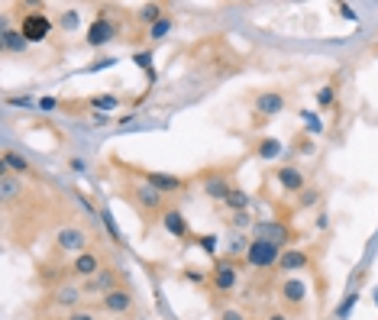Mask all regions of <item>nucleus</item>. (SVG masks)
Here are the masks:
<instances>
[{
  "label": "nucleus",
  "instance_id": "9",
  "mask_svg": "<svg viewBox=\"0 0 378 320\" xmlns=\"http://www.w3.org/2000/svg\"><path fill=\"white\" fill-rule=\"evenodd\" d=\"M139 175H142V181L152 185L159 194H181V191L191 188L188 178H181V175H169V171H139Z\"/></svg>",
  "mask_w": 378,
  "mask_h": 320
},
{
  "label": "nucleus",
  "instance_id": "31",
  "mask_svg": "<svg viewBox=\"0 0 378 320\" xmlns=\"http://www.w3.org/2000/svg\"><path fill=\"white\" fill-rule=\"evenodd\" d=\"M181 278L191 282V285H204V282H210V269H200V265H184Z\"/></svg>",
  "mask_w": 378,
  "mask_h": 320
},
{
  "label": "nucleus",
  "instance_id": "41",
  "mask_svg": "<svg viewBox=\"0 0 378 320\" xmlns=\"http://www.w3.org/2000/svg\"><path fill=\"white\" fill-rule=\"evenodd\" d=\"M101 220H104V226H107V233H110V236H114V239H117V243H120V230H117V224H114V217H110V214H107V210H104V214H101Z\"/></svg>",
  "mask_w": 378,
  "mask_h": 320
},
{
  "label": "nucleus",
  "instance_id": "39",
  "mask_svg": "<svg viewBox=\"0 0 378 320\" xmlns=\"http://www.w3.org/2000/svg\"><path fill=\"white\" fill-rule=\"evenodd\" d=\"M114 65H117V58L104 56V58H97V62H91V65H87V71H104V68H114Z\"/></svg>",
  "mask_w": 378,
  "mask_h": 320
},
{
  "label": "nucleus",
  "instance_id": "11",
  "mask_svg": "<svg viewBox=\"0 0 378 320\" xmlns=\"http://www.w3.org/2000/svg\"><path fill=\"white\" fill-rule=\"evenodd\" d=\"M278 298H282L288 308H294V311H304V308H307V298H311V288H307V282H301V278H284V282L278 285Z\"/></svg>",
  "mask_w": 378,
  "mask_h": 320
},
{
  "label": "nucleus",
  "instance_id": "37",
  "mask_svg": "<svg viewBox=\"0 0 378 320\" xmlns=\"http://www.w3.org/2000/svg\"><path fill=\"white\" fill-rule=\"evenodd\" d=\"M7 104H10V107H33V104H39V101H36L33 94H10Z\"/></svg>",
  "mask_w": 378,
  "mask_h": 320
},
{
  "label": "nucleus",
  "instance_id": "38",
  "mask_svg": "<svg viewBox=\"0 0 378 320\" xmlns=\"http://www.w3.org/2000/svg\"><path fill=\"white\" fill-rule=\"evenodd\" d=\"M132 62H136L142 71H152V49H146V52H136V56H132Z\"/></svg>",
  "mask_w": 378,
  "mask_h": 320
},
{
  "label": "nucleus",
  "instance_id": "22",
  "mask_svg": "<svg viewBox=\"0 0 378 320\" xmlns=\"http://www.w3.org/2000/svg\"><path fill=\"white\" fill-rule=\"evenodd\" d=\"M19 194H23V181L13 175V171L0 169V198H3V204H10V201H17Z\"/></svg>",
  "mask_w": 378,
  "mask_h": 320
},
{
  "label": "nucleus",
  "instance_id": "20",
  "mask_svg": "<svg viewBox=\"0 0 378 320\" xmlns=\"http://www.w3.org/2000/svg\"><path fill=\"white\" fill-rule=\"evenodd\" d=\"M81 298H85V288H81V285H75V282L58 285L55 292H52V304H58V308H68V311H75Z\"/></svg>",
  "mask_w": 378,
  "mask_h": 320
},
{
  "label": "nucleus",
  "instance_id": "28",
  "mask_svg": "<svg viewBox=\"0 0 378 320\" xmlns=\"http://www.w3.org/2000/svg\"><path fill=\"white\" fill-rule=\"evenodd\" d=\"M291 149L298 152V155H313V152H317V142H313V136H307V133L301 130L291 140Z\"/></svg>",
  "mask_w": 378,
  "mask_h": 320
},
{
  "label": "nucleus",
  "instance_id": "6",
  "mask_svg": "<svg viewBox=\"0 0 378 320\" xmlns=\"http://www.w3.org/2000/svg\"><path fill=\"white\" fill-rule=\"evenodd\" d=\"M284 249H278V246L265 243V239H252L246 249V259H243V265H249V269H278V259H282Z\"/></svg>",
  "mask_w": 378,
  "mask_h": 320
},
{
  "label": "nucleus",
  "instance_id": "3",
  "mask_svg": "<svg viewBox=\"0 0 378 320\" xmlns=\"http://www.w3.org/2000/svg\"><path fill=\"white\" fill-rule=\"evenodd\" d=\"M126 198H130V204L136 210H139L142 217H152V214H159L162 217V210H165V194H159V191L152 188V185H132L130 191H126Z\"/></svg>",
  "mask_w": 378,
  "mask_h": 320
},
{
  "label": "nucleus",
  "instance_id": "18",
  "mask_svg": "<svg viewBox=\"0 0 378 320\" xmlns=\"http://www.w3.org/2000/svg\"><path fill=\"white\" fill-rule=\"evenodd\" d=\"M0 49H3L7 56H23L29 49L26 36L19 33V26H10V19H3V29H0Z\"/></svg>",
  "mask_w": 378,
  "mask_h": 320
},
{
  "label": "nucleus",
  "instance_id": "1",
  "mask_svg": "<svg viewBox=\"0 0 378 320\" xmlns=\"http://www.w3.org/2000/svg\"><path fill=\"white\" fill-rule=\"evenodd\" d=\"M252 239H265V243L278 246V249H291V243L298 239V230H294L288 220H255L252 224Z\"/></svg>",
  "mask_w": 378,
  "mask_h": 320
},
{
  "label": "nucleus",
  "instance_id": "46",
  "mask_svg": "<svg viewBox=\"0 0 378 320\" xmlns=\"http://www.w3.org/2000/svg\"><path fill=\"white\" fill-rule=\"evenodd\" d=\"M65 320H97V317H94V314H91V311H71Z\"/></svg>",
  "mask_w": 378,
  "mask_h": 320
},
{
  "label": "nucleus",
  "instance_id": "51",
  "mask_svg": "<svg viewBox=\"0 0 378 320\" xmlns=\"http://www.w3.org/2000/svg\"><path fill=\"white\" fill-rule=\"evenodd\" d=\"M375 308H378V285H375Z\"/></svg>",
  "mask_w": 378,
  "mask_h": 320
},
{
  "label": "nucleus",
  "instance_id": "40",
  "mask_svg": "<svg viewBox=\"0 0 378 320\" xmlns=\"http://www.w3.org/2000/svg\"><path fill=\"white\" fill-rule=\"evenodd\" d=\"M217 320H246V314L237 311V308H220Z\"/></svg>",
  "mask_w": 378,
  "mask_h": 320
},
{
  "label": "nucleus",
  "instance_id": "35",
  "mask_svg": "<svg viewBox=\"0 0 378 320\" xmlns=\"http://www.w3.org/2000/svg\"><path fill=\"white\" fill-rule=\"evenodd\" d=\"M217 233H200V236H194V246H198L204 255H217Z\"/></svg>",
  "mask_w": 378,
  "mask_h": 320
},
{
  "label": "nucleus",
  "instance_id": "36",
  "mask_svg": "<svg viewBox=\"0 0 378 320\" xmlns=\"http://www.w3.org/2000/svg\"><path fill=\"white\" fill-rule=\"evenodd\" d=\"M171 26H175V23H171V17H162L159 23H155V26L149 29V39L152 42H159V39H165L171 33Z\"/></svg>",
  "mask_w": 378,
  "mask_h": 320
},
{
  "label": "nucleus",
  "instance_id": "16",
  "mask_svg": "<svg viewBox=\"0 0 378 320\" xmlns=\"http://www.w3.org/2000/svg\"><path fill=\"white\" fill-rule=\"evenodd\" d=\"M101 269H104V265H101V255L91 253V249H85L81 255H75L71 265H68V272L75 275V278H85V282H87V278H94Z\"/></svg>",
  "mask_w": 378,
  "mask_h": 320
},
{
  "label": "nucleus",
  "instance_id": "24",
  "mask_svg": "<svg viewBox=\"0 0 378 320\" xmlns=\"http://www.w3.org/2000/svg\"><path fill=\"white\" fill-rule=\"evenodd\" d=\"M223 208H227V214H246V210L252 208V198H249V191L233 188L230 191V198L223 201Z\"/></svg>",
  "mask_w": 378,
  "mask_h": 320
},
{
  "label": "nucleus",
  "instance_id": "17",
  "mask_svg": "<svg viewBox=\"0 0 378 320\" xmlns=\"http://www.w3.org/2000/svg\"><path fill=\"white\" fill-rule=\"evenodd\" d=\"M132 304H136V298H132L130 288H114V292L101 294V308L107 314H126L132 311Z\"/></svg>",
  "mask_w": 378,
  "mask_h": 320
},
{
  "label": "nucleus",
  "instance_id": "44",
  "mask_svg": "<svg viewBox=\"0 0 378 320\" xmlns=\"http://www.w3.org/2000/svg\"><path fill=\"white\" fill-rule=\"evenodd\" d=\"M68 169H71V171H85V169H87V162H85V159H78V155H71V159H68Z\"/></svg>",
  "mask_w": 378,
  "mask_h": 320
},
{
  "label": "nucleus",
  "instance_id": "2",
  "mask_svg": "<svg viewBox=\"0 0 378 320\" xmlns=\"http://www.w3.org/2000/svg\"><path fill=\"white\" fill-rule=\"evenodd\" d=\"M239 285V262L230 255H220L217 262L210 265V288L217 294H233Z\"/></svg>",
  "mask_w": 378,
  "mask_h": 320
},
{
  "label": "nucleus",
  "instance_id": "29",
  "mask_svg": "<svg viewBox=\"0 0 378 320\" xmlns=\"http://www.w3.org/2000/svg\"><path fill=\"white\" fill-rule=\"evenodd\" d=\"M359 304V292L356 288H350V292L343 294V301H340V308H336V320H350V314H352V308Z\"/></svg>",
  "mask_w": 378,
  "mask_h": 320
},
{
  "label": "nucleus",
  "instance_id": "21",
  "mask_svg": "<svg viewBox=\"0 0 378 320\" xmlns=\"http://www.w3.org/2000/svg\"><path fill=\"white\" fill-rule=\"evenodd\" d=\"M162 17H169V13H165V3H159V0H152V3H142V7L136 10V23H139V26H146V29H152Z\"/></svg>",
  "mask_w": 378,
  "mask_h": 320
},
{
  "label": "nucleus",
  "instance_id": "8",
  "mask_svg": "<svg viewBox=\"0 0 378 320\" xmlns=\"http://www.w3.org/2000/svg\"><path fill=\"white\" fill-rule=\"evenodd\" d=\"M162 230L178 239V243H194V233H191V220L181 214L178 208H165L162 210Z\"/></svg>",
  "mask_w": 378,
  "mask_h": 320
},
{
  "label": "nucleus",
  "instance_id": "30",
  "mask_svg": "<svg viewBox=\"0 0 378 320\" xmlns=\"http://www.w3.org/2000/svg\"><path fill=\"white\" fill-rule=\"evenodd\" d=\"M317 107L320 110H330V107H336V85H323V87H317Z\"/></svg>",
  "mask_w": 378,
  "mask_h": 320
},
{
  "label": "nucleus",
  "instance_id": "33",
  "mask_svg": "<svg viewBox=\"0 0 378 320\" xmlns=\"http://www.w3.org/2000/svg\"><path fill=\"white\" fill-rule=\"evenodd\" d=\"M252 217H249V210L246 214H227V226L233 230V233H243V230H252Z\"/></svg>",
  "mask_w": 378,
  "mask_h": 320
},
{
  "label": "nucleus",
  "instance_id": "45",
  "mask_svg": "<svg viewBox=\"0 0 378 320\" xmlns=\"http://www.w3.org/2000/svg\"><path fill=\"white\" fill-rule=\"evenodd\" d=\"M336 10H340V17H343V19H356V10H352L350 3H336Z\"/></svg>",
  "mask_w": 378,
  "mask_h": 320
},
{
  "label": "nucleus",
  "instance_id": "49",
  "mask_svg": "<svg viewBox=\"0 0 378 320\" xmlns=\"http://www.w3.org/2000/svg\"><path fill=\"white\" fill-rule=\"evenodd\" d=\"M117 123H120V126H132V123H136V113H126V117H117Z\"/></svg>",
  "mask_w": 378,
  "mask_h": 320
},
{
  "label": "nucleus",
  "instance_id": "14",
  "mask_svg": "<svg viewBox=\"0 0 378 320\" xmlns=\"http://www.w3.org/2000/svg\"><path fill=\"white\" fill-rule=\"evenodd\" d=\"M307 269H313V255L307 249H298V246L284 249L278 259V272H307Z\"/></svg>",
  "mask_w": 378,
  "mask_h": 320
},
{
  "label": "nucleus",
  "instance_id": "27",
  "mask_svg": "<svg viewBox=\"0 0 378 320\" xmlns=\"http://www.w3.org/2000/svg\"><path fill=\"white\" fill-rule=\"evenodd\" d=\"M249 243H252V239H246L243 233H233V236H230V246H227V255H230V259H246Z\"/></svg>",
  "mask_w": 378,
  "mask_h": 320
},
{
  "label": "nucleus",
  "instance_id": "32",
  "mask_svg": "<svg viewBox=\"0 0 378 320\" xmlns=\"http://www.w3.org/2000/svg\"><path fill=\"white\" fill-rule=\"evenodd\" d=\"M320 201H323V191H320V188H304L301 194H298V208H301V210L317 208Z\"/></svg>",
  "mask_w": 378,
  "mask_h": 320
},
{
  "label": "nucleus",
  "instance_id": "10",
  "mask_svg": "<svg viewBox=\"0 0 378 320\" xmlns=\"http://www.w3.org/2000/svg\"><path fill=\"white\" fill-rule=\"evenodd\" d=\"M275 185H278L284 194H301V191L307 188L304 169H301V165H294V162H288V165H278V169H275Z\"/></svg>",
  "mask_w": 378,
  "mask_h": 320
},
{
  "label": "nucleus",
  "instance_id": "19",
  "mask_svg": "<svg viewBox=\"0 0 378 320\" xmlns=\"http://www.w3.org/2000/svg\"><path fill=\"white\" fill-rule=\"evenodd\" d=\"M284 146L278 136H262V140H255V146H252V155L259 162H275V159H282L284 155Z\"/></svg>",
  "mask_w": 378,
  "mask_h": 320
},
{
  "label": "nucleus",
  "instance_id": "7",
  "mask_svg": "<svg viewBox=\"0 0 378 320\" xmlns=\"http://www.w3.org/2000/svg\"><path fill=\"white\" fill-rule=\"evenodd\" d=\"M284 107H288V94L284 91H262V94H255L252 113L259 123H265L272 117H278V113H284Z\"/></svg>",
  "mask_w": 378,
  "mask_h": 320
},
{
  "label": "nucleus",
  "instance_id": "12",
  "mask_svg": "<svg viewBox=\"0 0 378 320\" xmlns=\"http://www.w3.org/2000/svg\"><path fill=\"white\" fill-rule=\"evenodd\" d=\"M55 249L58 253H71V255H81L87 249V233L81 226H62L55 233Z\"/></svg>",
  "mask_w": 378,
  "mask_h": 320
},
{
  "label": "nucleus",
  "instance_id": "4",
  "mask_svg": "<svg viewBox=\"0 0 378 320\" xmlns=\"http://www.w3.org/2000/svg\"><path fill=\"white\" fill-rule=\"evenodd\" d=\"M52 29H55V23H52V19H49V13H42V10L19 13V33L26 36L29 46H33V42H46V39L52 36Z\"/></svg>",
  "mask_w": 378,
  "mask_h": 320
},
{
  "label": "nucleus",
  "instance_id": "13",
  "mask_svg": "<svg viewBox=\"0 0 378 320\" xmlns=\"http://www.w3.org/2000/svg\"><path fill=\"white\" fill-rule=\"evenodd\" d=\"M200 188H204V198L227 201L230 191H233V185H230L227 171H207V175H200Z\"/></svg>",
  "mask_w": 378,
  "mask_h": 320
},
{
  "label": "nucleus",
  "instance_id": "42",
  "mask_svg": "<svg viewBox=\"0 0 378 320\" xmlns=\"http://www.w3.org/2000/svg\"><path fill=\"white\" fill-rule=\"evenodd\" d=\"M71 194H75V201H78V204H81V208H85L87 210V214H97V210H94V204H91V201H87V194H85V191H71Z\"/></svg>",
  "mask_w": 378,
  "mask_h": 320
},
{
  "label": "nucleus",
  "instance_id": "25",
  "mask_svg": "<svg viewBox=\"0 0 378 320\" xmlns=\"http://www.w3.org/2000/svg\"><path fill=\"white\" fill-rule=\"evenodd\" d=\"M298 117H301L304 133H307V136H313V140H317V136L323 133V120H320V113H317V110H301Z\"/></svg>",
  "mask_w": 378,
  "mask_h": 320
},
{
  "label": "nucleus",
  "instance_id": "50",
  "mask_svg": "<svg viewBox=\"0 0 378 320\" xmlns=\"http://www.w3.org/2000/svg\"><path fill=\"white\" fill-rule=\"evenodd\" d=\"M265 320H291V317H288V314H282V311H272V314H268V317H265Z\"/></svg>",
  "mask_w": 378,
  "mask_h": 320
},
{
  "label": "nucleus",
  "instance_id": "15",
  "mask_svg": "<svg viewBox=\"0 0 378 320\" xmlns=\"http://www.w3.org/2000/svg\"><path fill=\"white\" fill-rule=\"evenodd\" d=\"M120 278H123L120 269H101V272H97L94 278H87L81 288L91 294H107V292H114V288H120Z\"/></svg>",
  "mask_w": 378,
  "mask_h": 320
},
{
  "label": "nucleus",
  "instance_id": "43",
  "mask_svg": "<svg viewBox=\"0 0 378 320\" xmlns=\"http://www.w3.org/2000/svg\"><path fill=\"white\" fill-rule=\"evenodd\" d=\"M91 123H94V126H107V123H110V113H91Z\"/></svg>",
  "mask_w": 378,
  "mask_h": 320
},
{
  "label": "nucleus",
  "instance_id": "47",
  "mask_svg": "<svg viewBox=\"0 0 378 320\" xmlns=\"http://www.w3.org/2000/svg\"><path fill=\"white\" fill-rule=\"evenodd\" d=\"M313 226H317V230H330V214H317Z\"/></svg>",
  "mask_w": 378,
  "mask_h": 320
},
{
  "label": "nucleus",
  "instance_id": "34",
  "mask_svg": "<svg viewBox=\"0 0 378 320\" xmlns=\"http://www.w3.org/2000/svg\"><path fill=\"white\" fill-rule=\"evenodd\" d=\"M87 104L94 107L97 113H110V110H117V107H120V101H117L114 94H97V97H91Z\"/></svg>",
  "mask_w": 378,
  "mask_h": 320
},
{
  "label": "nucleus",
  "instance_id": "48",
  "mask_svg": "<svg viewBox=\"0 0 378 320\" xmlns=\"http://www.w3.org/2000/svg\"><path fill=\"white\" fill-rule=\"evenodd\" d=\"M39 107H42V110H55L58 101H55V97H42V101H39Z\"/></svg>",
  "mask_w": 378,
  "mask_h": 320
},
{
  "label": "nucleus",
  "instance_id": "26",
  "mask_svg": "<svg viewBox=\"0 0 378 320\" xmlns=\"http://www.w3.org/2000/svg\"><path fill=\"white\" fill-rule=\"evenodd\" d=\"M62 33H75L78 26H81V10H75V7H68V10H62L58 13V23H55Z\"/></svg>",
  "mask_w": 378,
  "mask_h": 320
},
{
  "label": "nucleus",
  "instance_id": "5",
  "mask_svg": "<svg viewBox=\"0 0 378 320\" xmlns=\"http://www.w3.org/2000/svg\"><path fill=\"white\" fill-rule=\"evenodd\" d=\"M117 36H120V23H114L107 10H97L94 23L87 26V39H85V42L91 49H101V46H107V42H114Z\"/></svg>",
  "mask_w": 378,
  "mask_h": 320
},
{
  "label": "nucleus",
  "instance_id": "23",
  "mask_svg": "<svg viewBox=\"0 0 378 320\" xmlns=\"http://www.w3.org/2000/svg\"><path fill=\"white\" fill-rule=\"evenodd\" d=\"M0 169H7V171H13V175H29L33 171V165H29V159H23L19 152H13V149H3V155H0Z\"/></svg>",
  "mask_w": 378,
  "mask_h": 320
}]
</instances>
